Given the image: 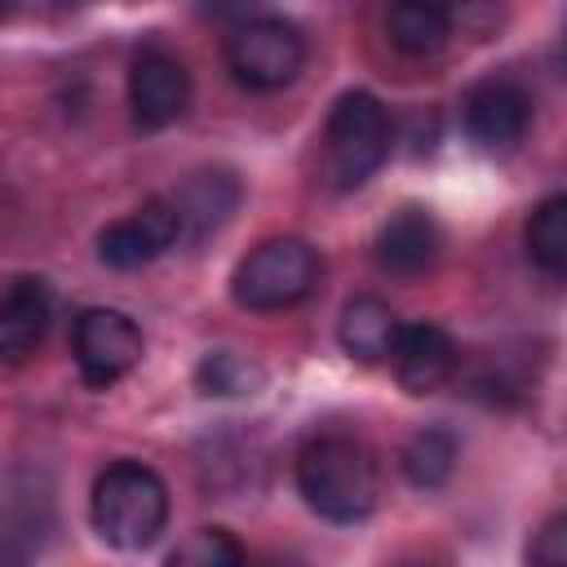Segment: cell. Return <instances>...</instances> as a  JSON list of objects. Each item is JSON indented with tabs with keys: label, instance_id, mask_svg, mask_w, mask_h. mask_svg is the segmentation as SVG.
I'll list each match as a JSON object with an SVG mask.
<instances>
[{
	"label": "cell",
	"instance_id": "7c38bea8",
	"mask_svg": "<svg viewBox=\"0 0 567 567\" xmlns=\"http://www.w3.org/2000/svg\"><path fill=\"white\" fill-rule=\"evenodd\" d=\"M372 252H377V266H381L385 275H394V279H416V275L434 270V261H439V252H443V230H439L434 213L408 204V208H399V213H390V217L381 221Z\"/></svg>",
	"mask_w": 567,
	"mask_h": 567
},
{
	"label": "cell",
	"instance_id": "6da1fadb",
	"mask_svg": "<svg viewBox=\"0 0 567 567\" xmlns=\"http://www.w3.org/2000/svg\"><path fill=\"white\" fill-rule=\"evenodd\" d=\"M297 492L323 523H363L381 501L377 452L341 430L315 434L297 452Z\"/></svg>",
	"mask_w": 567,
	"mask_h": 567
},
{
	"label": "cell",
	"instance_id": "ba28073f",
	"mask_svg": "<svg viewBox=\"0 0 567 567\" xmlns=\"http://www.w3.org/2000/svg\"><path fill=\"white\" fill-rule=\"evenodd\" d=\"M182 226H177V208L168 195H151L137 213L111 221L97 230V257L111 270H142L155 257H164L168 248H177Z\"/></svg>",
	"mask_w": 567,
	"mask_h": 567
},
{
	"label": "cell",
	"instance_id": "e0dca14e",
	"mask_svg": "<svg viewBox=\"0 0 567 567\" xmlns=\"http://www.w3.org/2000/svg\"><path fill=\"white\" fill-rule=\"evenodd\" d=\"M195 385L208 399H252L266 385V368L239 350H208L195 368Z\"/></svg>",
	"mask_w": 567,
	"mask_h": 567
},
{
	"label": "cell",
	"instance_id": "9c48e42d",
	"mask_svg": "<svg viewBox=\"0 0 567 567\" xmlns=\"http://www.w3.org/2000/svg\"><path fill=\"white\" fill-rule=\"evenodd\" d=\"M461 124L478 151L505 155L523 142L532 124V102L514 80H478L461 97Z\"/></svg>",
	"mask_w": 567,
	"mask_h": 567
},
{
	"label": "cell",
	"instance_id": "9a60e30c",
	"mask_svg": "<svg viewBox=\"0 0 567 567\" xmlns=\"http://www.w3.org/2000/svg\"><path fill=\"white\" fill-rule=\"evenodd\" d=\"M385 35L403 58H434L452 40L447 0H390L385 4Z\"/></svg>",
	"mask_w": 567,
	"mask_h": 567
},
{
	"label": "cell",
	"instance_id": "7402d4cb",
	"mask_svg": "<svg viewBox=\"0 0 567 567\" xmlns=\"http://www.w3.org/2000/svg\"><path fill=\"white\" fill-rule=\"evenodd\" d=\"M213 13H230V9H244V0H204Z\"/></svg>",
	"mask_w": 567,
	"mask_h": 567
},
{
	"label": "cell",
	"instance_id": "30bf717a",
	"mask_svg": "<svg viewBox=\"0 0 567 567\" xmlns=\"http://www.w3.org/2000/svg\"><path fill=\"white\" fill-rule=\"evenodd\" d=\"M173 208H177V226H182V239L177 244H208L235 213H239V199H244V186L230 168H195L186 173L173 190H168Z\"/></svg>",
	"mask_w": 567,
	"mask_h": 567
},
{
	"label": "cell",
	"instance_id": "44dd1931",
	"mask_svg": "<svg viewBox=\"0 0 567 567\" xmlns=\"http://www.w3.org/2000/svg\"><path fill=\"white\" fill-rule=\"evenodd\" d=\"M527 558L540 563V567H563V563H567V514H554V518L536 532Z\"/></svg>",
	"mask_w": 567,
	"mask_h": 567
},
{
	"label": "cell",
	"instance_id": "277c9868",
	"mask_svg": "<svg viewBox=\"0 0 567 567\" xmlns=\"http://www.w3.org/2000/svg\"><path fill=\"white\" fill-rule=\"evenodd\" d=\"M390 155V115L368 89H350L332 102L323 124V173L337 190L363 186Z\"/></svg>",
	"mask_w": 567,
	"mask_h": 567
},
{
	"label": "cell",
	"instance_id": "3957f363",
	"mask_svg": "<svg viewBox=\"0 0 567 567\" xmlns=\"http://www.w3.org/2000/svg\"><path fill=\"white\" fill-rule=\"evenodd\" d=\"M315 284H319V252L297 235H275L239 257L230 275V297L252 315H275L306 301Z\"/></svg>",
	"mask_w": 567,
	"mask_h": 567
},
{
	"label": "cell",
	"instance_id": "ac0fdd59",
	"mask_svg": "<svg viewBox=\"0 0 567 567\" xmlns=\"http://www.w3.org/2000/svg\"><path fill=\"white\" fill-rule=\"evenodd\" d=\"M527 257L549 275L558 279L567 270V195H549L532 208L527 217Z\"/></svg>",
	"mask_w": 567,
	"mask_h": 567
},
{
	"label": "cell",
	"instance_id": "8fae6325",
	"mask_svg": "<svg viewBox=\"0 0 567 567\" xmlns=\"http://www.w3.org/2000/svg\"><path fill=\"white\" fill-rule=\"evenodd\" d=\"M385 363L394 368V381L408 394H434L456 377L461 354H456V341L439 323L421 319V323H399V337Z\"/></svg>",
	"mask_w": 567,
	"mask_h": 567
},
{
	"label": "cell",
	"instance_id": "8992f818",
	"mask_svg": "<svg viewBox=\"0 0 567 567\" xmlns=\"http://www.w3.org/2000/svg\"><path fill=\"white\" fill-rule=\"evenodd\" d=\"M142 328L111 306H93L80 310L71 323V354H75V372L89 390H106L115 381H124L137 363H142Z\"/></svg>",
	"mask_w": 567,
	"mask_h": 567
},
{
	"label": "cell",
	"instance_id": "52a82bcc",
	"mask_svg": "<svg viewBox=\"0 0 567 567\" xmlns=\"http://www.w3.org/2000/svg\"><path fill=\"white\" fill-rule=\"evenodd\" d=\"M128 106L146 133L177 124L190 106V71L177 53L146 44L128 66Z\"/></svg>",
	"mask_w": 567,
	"mask_h": 567
},
{
	"label": "cell",
	"instance_id": "d6986e66",
	"mask_svg": "<svg viewBox=\"0 0 567 567\" xmlns=\"http://www.w3.org/2000/svg\"><path fill=\"white\" fill-rule=\"evenodd\" d=\"M173 567H235L244 563V545L226 527H195L186 540L168 549Z\"/></svg>",
	"mask_w": 567,
	"mask_h": 567
},
{
	"label": "cell",
	"instance_id": "5bb4252c",
	"mask_svg": "<svg viewBox=\"0 0 567 567\" xmlns=\"http://www.w3.org/2000/svg\"><path fill=\"white\" fill-rule=\"evenodd\" d=\"M399 337V315L381 297H350L337 319V341L354 363H385Z\"/></svg>",
	"mask_w": 567,
	"mask_h": 567
},
{
	"label": "cell",
	"instance_id": "5b68a950",
	"mask_svg": "<svg viewBox=\"0 0 567 567\" xmlns=\"http://www.w3.org/2000/svg\"><path fill=\"white\" fill-rule=\"evenodd\" d=\"M306 66V35L288 18H244L226 35V71L252 93L288 89Z\"/></svg>",
	"mask_w": 567,
	"mask_h": 567
},
{
	"label": "cell",
	"instance_id": "ffe728a7",
	"mask_svg": "<svg viewBox=\"0 0 567 567\" xmlns=\"http://www.w3.org/2000/svg\"><path fill=\"white\" fill-rule=\"evenodd\" d=\"M447 13H452V27L461 22L474 40H483L501 27V0H447Z\"/></svg>",
	"mask_w": 567,
	"mask_h": 567
},
{
	"label": "cell",
	"instance_id": "7a4b0ae2",
	"mask_svg": "<svg viewBox=\"0 0 567 567\" xmlns=\"http://www.w3.org/2000/svg\"><path fill=\"white\" fill-rule=\"evenodd\" d=\"M89 518H93V532L111 549L137 554L155 545L159 532L168 527V487L142 461H111L93 478Z\"/></svg>",
	"mask_w": 567,
	"mask_h": 567
},
{
	"label": "cell",
	"instance_id": "4fadbf2b",
	"mask_svg": "<svg viewBox=\"0 0 567 567\" xmlns=\"http://www.w3.org/2000/svg\"><path fill=\"white\" fill-rule=\"evenodd\" d=\"M53 319V297L44 279H13L9 292L0 297V363H27Z\"/></svg>",
	"mask_w": 567,
	"mask_h": 567
},
{
	"label": "cell",
	"instance_id": "2e32d148",
	"mask_svg": "<svg viewBox=\"0 0 567 567\" xmlns=\"http://www.w3.org/2000/svg\"><path fill=\"white\" fill-rule=\"evenodd\" d=\"M456 461H461V443H456V434L443 430V425L416 430V434L403 443V452H399V470H403V478H408L416 492H439V487L456 474Z\"/></svg>",
	"mask_w": 567,
	"mask_h": 567
}]
</instances>
